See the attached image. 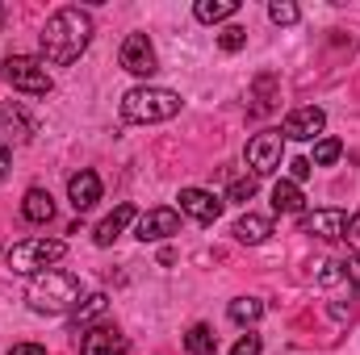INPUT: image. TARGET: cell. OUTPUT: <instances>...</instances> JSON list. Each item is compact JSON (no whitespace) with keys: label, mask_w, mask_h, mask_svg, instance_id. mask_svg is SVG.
Here are the masks:
<instances>
[{"label":"cell","mask_w":360,"mask_h":355,"mask_svg":"<svg viewBox=\"0 0 360 355\" xmlns=\"http://www.w3.org/2000/svg\"><path fill=\"white\" fill-rule=\"evenodd\" d=\"M38 42H42L46 63L68 67V63H76V59L89 51V42H92V17L84 13V8L68 4V8H59L55 17H46V25H42Z\"/></svg>","instance_id":"1"},{"label":"cell","mask_w":360,"mask_h":355,"mask_svg":"<svg viewBox=\"0 0 360 355\" xmlns=\"http://www.w3.org/2000/svg\"><path fill=\"white\" fill-rule=\"evenodd\" d=\"M25 301L34 314H68L80 305V280L72 272H59V267H46L30 280L25 288Z\"/></svg>","instance_id":"2"},{"label":"cell","mask_w":360,"mask_h":355,"mask_svg":"<svg viewBox=\"0 0 360 355\" xmlns=\"http://www.w3.org/2000/svg\"><path fill=\"white\" fill-rule=\"evenodd\" d=\"M180 113V96L172 88H130L122 96V117L134 126H155Z\"/></svg>","instance_id":"3"},{"label":"cell","mask_w":360,"mask_h":355,"mask_svg":"<svg viewBox=\"0 0 360 355\" xmlns=\"http://www.w3.org/2000/svg\"><path fill=\"white\" fill-rule=\"evenodd\" d=\"M63 255H68V243L63 239H25L4 260H8L13 272H21V276H38V272H46L51 264H59Z\"/></svg>","instance_id":"4"},{"label":"cell","mask_w":360,"mask_h":355,"mask_svg":"<svg viewBox=\"0 0 360 355\" xmlns=\"http://www.w3.org/2000/svg\"><path fill=\"white\" fill-rule=\"evenodd\" d=\"M0 76H4V80H8L17 92H25V96H51V88H55L51 72H46L38 59H25V55H13V59H4Z\"/></svg>","instance_id":"5"},{"label":"cell","mask_w":360,"mask_h":355,"mask_svg":"<svg viewBox=\"0 0 360 355\" xmlns=\"http://www.w3.org/2000/svg\"><path fill=\"white\" fill-rule=\"evenodd\" d=\"M281 151H285V138H281V130H264V134H256L252 142H248V168H252V176H272L276 168H281Z\"/></svg>","instance_id":"6"},{"label":"cell","mask_w":360,"mask_h":355,"mask_svg":"<svg viewBox=\"0 0 360 355\" xmlns=\"http://www.w3.org/2000/svg\"><path fill=\"white\" fill-rule=\"evenodd\" d=\"M323 126H327V113H323L319 105H302V109H293V113L285 117L281 138H289V142H310V138L323 134Z\"/></svg>","instance_id":"7"},{"label":"cell","mask_w":360,"mask_h":355,"mask_svg":"<svg viewBox=\"0 0 360 355\" xmlns=\"http://www.w3.org/2000/svg\"><path fill=\"white\" fill-rule=\"evenodd\" d=\"M76 347H80V355H126L130 351V343H126V335L117 326H89Z\"/></svg>","instance_id":"8"},{"label":"cell","mask_w":360,"mask_h":355,"mask_svg":"<svg viewBox=\"0 0 360 355\" xmlns=\"http://www.w3.org/2000/svg\"><path fill=\"white\" fill-rule=\"evenodd\" d=\"M122 67L130 76H155V46L147 34H130L122 42Z\"/></svg>","instance_id":"9"},{"label":"cell","mask_w":360,"mask_h":355,"mask_svg":"<svg viewBox=\"0 0 360 355\" xmlns=\"http://www.w3.org/2000/svg\"><path fill=\"white\" fill-rule=\"evenodd\" d=\"M180 213H188L201 226H214L222 217V201L214 192H205V188H180Z\"/></svg>","instance_id":"10"},{"label":"cell","mask_w":360,"mask_h":355,"mask_svg":"<svg viewBox=\"0 0 360 355\" xmlns=\"http://www.w3.org/2000/svg\"><path fill=\"white\" fill-rule=\"evenodd\" d=\"M302 234H314V239H344V234H348V213H344V209H314V213H302Z\"/></svg>","instance_id":"11"},{"label":"cell","mask_w":360,"mask_h":355,"mask_svg":"<svg viewBox=\"0 0 360 355\" xmlns=\"http://www.w3.org/2000/svg\"><path fill=\"white\" fill-rule=\"evenodd\" d=\"M180 230V213L176 209H168V205H160V209H147L143 217H139V239L143 243H160V239H168V234H176Z\"/></svg>","instance_id":"12"},{"label":"cell","mask_w":360,"mask_h":355,"mask_svg":"<svg viewBox=\"0 0 360 355\" xmlns=\"http://www.w3.org/2000/svg\"><path fill=\"white\" fill-rule=\"evenodd\" d=\"M0 126L13 134V142H30L34 134H38V126H34V117L17 105V100H0Z\"/></svg>","instance_id":"13"},{"label":"cell","mask_w":360,"mask_h":355,"mask_svg":"<svg viewBox=\"0 0 360 355\" xmlns=\"http://www.w3.org/2000/svg\"><path fill=\"white\" fill-rule=\"evenodd\" d=\"M68 196H72V205L84 213V209H92L96 201H101V180H96V172H76V176L68 180Z\"/></svg>","instance_id":"14"},{"label":"cell","mask_w":360,"mask_h":355,"mask_svg":"<svg viewBox=\"0 0 360 355\" xmlns=\"http://www.w3.org/2000/svg\"><path fill=\"white\" fill-rule=\"evenodd\" d=\"M130 222H134V205H130V201H122V205H117V209L96 226V234H92V239H96V247H109V243L130 226Z\"/></svg>","instance_id":"15"},{"label":"cell","mask_w":360,"mask_h":355,"mask_svg":"<svg viewBox=\"0 0 360 355\" xmlns=\"http://www.w3.org/2000/svg\"><path fill=\"white\" fill-rule=\"evenodd\" d=\"M21 213H25V222H51L55 217V201H51V192L46 188H30L25 192V201H21Z\"/></svg>","instance_id":"16"},{"label":"cell","mask_w":360,"mask_h":355,"mask_svg":"<svg viewBox=\"0 0 360 355\" xmlns=\"http://www.w3.org/2000/svg\"><path fill=\"white\" fill-rule=\"evenodd\" d=\"M269 234H272V222H269V217H260V213H243V217L235 222V239H239V243H248V247L264 243Z\"/></svg>","instance_id":"17"},{"label":"cell","mask_w":360,"mask_h":355,"mask_svg":"<svg viewBox=\"0 0 360 355\" xmlns=\"http://www.w3.org/2000/svg\"><path fill=\"white\" fill-rule=\"evenodd\" d=\"M105 309H109V297H105V293L84 297V305H76V314H72V330H76V335H80V330H89V322H96Z\"/></svg>","instance_id":"18"},{"label":"cell","mask_w":360,"mask_h":355,"mask_svg":"<svg viewBox=\"0 0 360 355\" xmlns=\"http://www.w3.org/2000/svg\"><path fill=\"white\" fill-rule=\"evenodd\" d=\"M197 21H205V25H218V21H226V17H235L239 13V0H197Z\"/></svg>","instance_id":"19"},{"label":"cell","mask_w":360,"mask_h":355,"mask_svg":"<svg viewBox=\"0 0 360 355\" xmlns=\"http://www.w3.org/2000/svg\"><path fill=\"white\" fill-rule=\"evenodd\" d=\"M272 209L276 213H302V188L293 180H276L272 188Z\"/></svg>","instance_id":"20"},{"label":"cell","mask_w":360,"mask_h":355,"mask_svg":"<svg viewBox=\"0 0 360 355\" xmlns=\"http://www.w3.org/2000/svg\"><path fill=\"white\" fill-rule=\"evenodd\" d=\"M184 351L188 355H214L218 351V335H214L205 322H197V326H188V335H184Z\"/></svg>","instance_id":"21"},{"label":"cell","mask_w":360,"mask_h":355,"mask_svg":"<svg viewBox=\"0 0 360 355\" xmlns=\"http://www.w3.org/2000/svg\"><path fill=\"white\" fill-rule=\"evenodd\" d=\"M276 100H281V84H276V76H272V72H260V76H256V113L276 109Z\"/></svg>","instance_id":"22"},{"label":"cell","mask_w":360,"mask_h":355,"mask_svg":"<svg viewBox=\"0 0 360 355\" xmlns=\"http://www.w3.org/2000/svg\"><path fill=\"white\" fill-rule=\"evenodd\" d=\"M231 322H260V314H264V301H256V297H239V301H231Z\"/></svg>","instance_id":"23"},{"label":"cell","mask_w":360,"mask_h":355,"mask_svg":"<svg viewBox=\"0 0 360 355\" xmlns=\"http://www.w3.org/2000/svg\"><path fill=\"white\" fill-rule=\"evenodd\" d=\"M340 155H344V142H340V138H319V142H314V163H319V168H331Z\"/></svg>","instance_id":"24"},{"label":"cell","mask_w":360,"mask_h":355,"mask_svg":"<svg viewBox=\"0 0 360 355\" xmlns=\"http://www.w3.org/2000/svg\"><path fill=\"white\" fill-rule=\"evenodd\" d=\"M218 46H222V51H243V46H248V29H243V25H226V29L218 34Z\"/></svg>","instance_id":"25"},{"label":"cell","mask_w":360,"mask_h":355,"mask_svg":"<svg viewBox=\"0 0 360 355\" xmlns=\"http://www.w3.org/2000/svg\"><path fill=\"white\" fill-rule=\"evenodd\" d=\"M269 17L276 21V25H293V21H297V4H293V0H272Z\"/></svg>","instance_id":"26"},{"label":"cell","mask_w":360,"mask_h":355,"mask_svg":"<svg viewBox=\"0 0 360 355\" xmlns=\"http://www.w3.org/2000/svg\"><path fill=\"white\" fill-rule=\"evenodd\" d=\"M226 196H231L235 205H248V201L256 196V176H243V180H235V184L226 188Z\"/></svg>","instance_id":"27"},{"label":"cell","mask_w":360,"mask_h":355,"mask_svg":"<svg viewBox=\"0 0 360 355\" xmlns=\"http://www.w3.org/2000/svg\"><path fill=\"white\" fill-rule=\"evenodd\" d=\"M231 355H260V335H243V339L231 347Z\"/></svg>","instance_id":"28"},{"label":"cell","mask_w":360,"mask_h":355,"mask_svg":"<svg viewBox=\"0 0 360 355\" xmlns=\"http://www.w3.org/2000/svg\"><path fill=\"white\" fill-rule=\"evenodd\" d=\"M310 172H314V163H310V159H293V163H289V180H293V184L310 180Z\"/></svg>","instance_id":"29"},{"label":"cell","mask_w":360,"mask_h":355,"mask_svg":"<svg viewBox=\"0 0 360 355\" xmlns=\"http://www.w3.org/2000/svg\"><path fill=\"white\" fill-rule=\"evenodd\" d=\"M340 272H344V280H352V288L360 293V255L344 260V264H340Z\"/></svg>","instance_id":"30"},{"label":"cell","mask_w":360,"mask_h":355,"mask_svg":"<svg viewBox=\"0 0 360 355\" xmlns=\"http://www.w3.org/2000/svg\"><path fill=\"white\" fill-rule=\"evenodd\" d=\"M344 239L352 243V251H356V255H360V213H356V217H352V222H348V234H344Z\"/></svg>","instance_id":"31"},{"label":"cell","mask_w":360,"mask_h":355,"mask_svg":"<svg viewBox=\"0 0 360 355\" xmlns=\"http://www.w3.org/2000/svg\"><path fill=\"white\" fill-rule=\"evenodd\" d=\"M8 355H46V347H42V343H17Z\"/></svg>","instance_id":"32"},{"label":"cell","mask_w":360,"mask_h":355,"mask_svg":"<svg viewBox=\"0 0 360 355\" xmlns=\"http://www.w3.org/2000/svg\"><path fill=\"white\" fill-rule=\"evenodd\" d=\"M8 163H13V155H8V142L0 138V176H8Z\"/></svg>","instance_id":"33"},{"label":"cell","mask_w":360,"mask_h":355,"mask_svg":"<svg viewBox=\"0 0 360 355\" xmlns=\"http://www.w3.org/2000/svg\"><path fill=\"white\" fill-rule=\"evenodd\" d=\"M0 25H4V4H0Z\"/></svg>","instance_id":"34"}]
</instances>
